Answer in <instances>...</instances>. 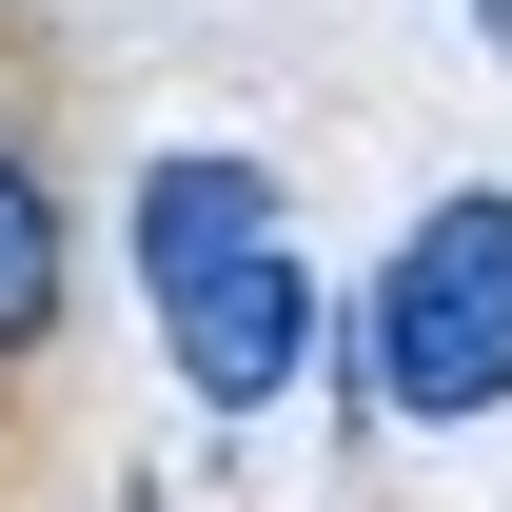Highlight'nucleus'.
Masks as SVG:
<instances>
[{"instance_id":"obj_3","label":"nucleus","mask_w":512,"mask_h":512,"mask_svg":"<svg viewBox=\"0 0 512 512\" xmlns=\"http://www.w3.org/2000/svg\"><path fill=\"white\" fill-rule=\"evenodd\" d=\"M60 316V217H40V178L0 158V335H40Z\"/></svg>"},{"instance_id":"obj_1","label":"nucleus","mask_w":512,"mask_h":512,"mask_svg":"<svg viewBox=\"0 0 512 512\" xmlns=\"http://www.w3.org/2000/svg\"><path fill=\"white\" fill-rule=\"evenodd\" d=\"M138 296L178 335L197 414H276L296 355H316V276H296V217L256 158H158L138 178Z\"/></svg>"},{"instance_id":"obj_2","label":"nucleus","mask_w":512,"mask_h":512,"mask_svg":"<svg viewBox=\"0 0 512 512\" xmlns=\"http://www.w3.org/2000/svg\"><path fill=\"white\" fill-rule=\"evenodd\" d=\"M375 394L394 414H493L512 394V197H434L414 256L375 276Z\"/></svg>"}]
</instances>
